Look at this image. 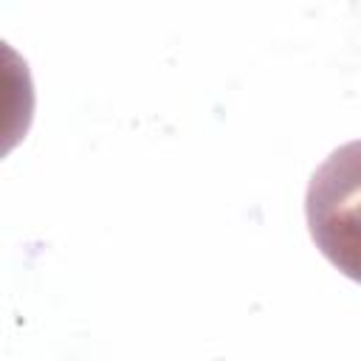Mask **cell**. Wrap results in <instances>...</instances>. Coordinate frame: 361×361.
Segmentation results:
<instances>
[{
  "mask_svg": "<svg viewBox=\"0 0 361 361\" xmlns=\"http://www.w3.org/2000/svg\"><path fill=\"white\" fill-rule=\"evenodd\" d=\"M305 214L316 248L344 276L361 282V141L333 149L313 172Z\"/></svg>",
  "mask_w": 361,
  "mask_h": 361,
  "instance_id": "6da1fadb",
  "label": "cell"
}]
</instances>
